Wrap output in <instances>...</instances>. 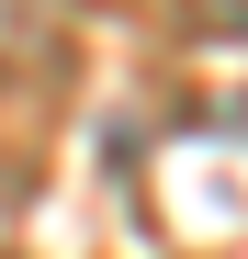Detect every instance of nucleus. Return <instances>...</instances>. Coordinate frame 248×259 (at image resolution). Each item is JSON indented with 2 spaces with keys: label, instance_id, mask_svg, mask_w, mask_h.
Segmentation results:
<instances>
[{
  "label": "nucleus",
  "instance_id": "nucleus-1",
  "mask_svg": "<svg viewBox=\"0 0 248 259\" xmlns=\"http://www.w3.org/2000/svg\"><path fill=\"white\" fill-rule=\"evenodd\" d=\"M68 12L79 0H0V79H34L46 57H68Z\"/></svg>",
  "mask_w": 248,
  "mask_h": 259
},
{
  "label": "nucleus",
  "instance_id": "nucleus-2",
  "mask_svg": "<svg viewBox=\"0 0 248 259\" xmlns=\"http://www.w3.org/2000/svg\"><path fill=\"white\" fill-rule=\"evenodd\" d=\"M192 12L215 23V34H248V0H192Z\"/></svg>",
  "mask_w": 248,
  "mask_h": 259
}]
</instances>
